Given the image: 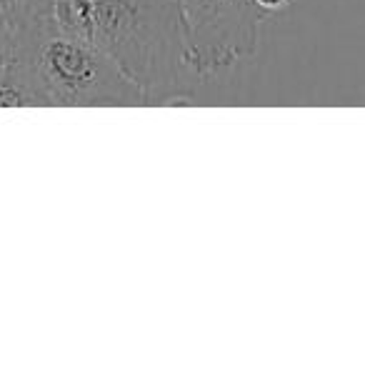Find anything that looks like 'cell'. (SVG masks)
I'll return each mask as SVG.
<instances>
[{
    "instance_id": "obj_1",
    "label": "cell",
    "mask_w": 365,
    "mask_h": 365,
    "mask_svg": "<svg viewBox=\"0 0 365 365\" xmlns=\"http://www.w3.org/2000/svg\"><path fill=\"white\" fill-rule=\"evenodd\" d=\"M138 86L88 41L41 13L11 36L0 71V106H143Z\"/></svg>"
},
{
    "instance_id": "obj_2",
    "label": "cell",
    "mask_w": 365,
    "mask_h": 365,
    "mask_svg": "<svg viewBox=\"0 0 365 365\" xmlns=\"http://www.w3.org/2000/svg\"><path fill=\"white\" fill-rule=\"evenodd\" d=\"M53 18L106 53L145 103L168 101L190 73L173 0H53Z\"/></svg>"
},
{
    "instance_id": "obj_3",
    "label": "cell",
    "mask_w": 365,
    "mask_h": 365,
    "mask_svg": "<svg viewBox=\"0 0 365 365\" xmlns=\"http://www.w3.org/2000/svg\"><path fill=\"white\" fill-rule=\"evenodd\" d=\"M180 21L185 63L198 78L213 76L250 56L268 18L253 0H173Z\"/></svg>"
},
{
    "instance_id": "obj_4",
    "label": "cell",
    "mask_w": 365,
    "mask_h": 365,
    "mask_svg": "<svg viewBox=\"0 0 365 365\" xmlns=\"http://www.w3.org/2000/svg\"><path fill=\"white\" fill-rule=\"evenodd\" d=\"M48 11H53V0H0V41L8 43L28 21Z\"/></svg>"
},
{
    "instance_id": "obj_5",
    "label": "cell",
    "mask_w": 365,
    "mask_h": 365,
    "mask_svg": "<svg viewBox=\"0 0 365 365\" xmlns=\"http://www.w3.org/2000/svg\"><path fill=\"white\" fill-rule=\"evenodd\" d=\"M253 3L260 8V11L273 13V11H280V8H285V3H288V0H253Z\"/></svg>"
},
{
    "instance_id": "obj_6",
    "label": "cell",
    "mask_w": 365,
    "mask_h": 365,
    "mask_svg": "<svg viewBox=\"0 0 365 365\" xmlns=\"http://www.w3.org/2000/svg\"><path fill=\"white\" fill-rule=\"evenodd\" d=\"M6 46L8 43L0 41V71H3V61H6Z\"/></svg>"
}]
</instances>
